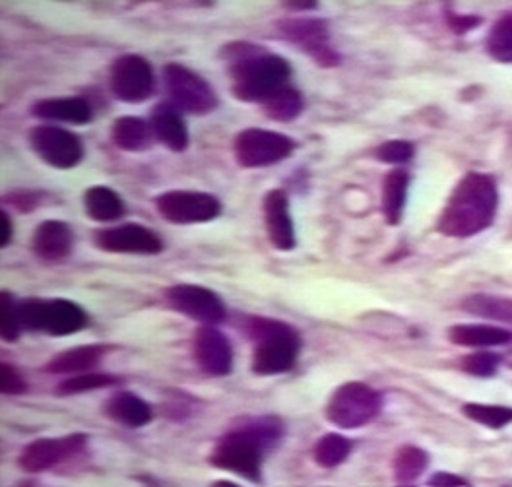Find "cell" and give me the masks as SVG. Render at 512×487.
I'll list each match as a JSON object with an SVG mask.
<instances>
[{"label": "cell", "instance_id": "12", "mask_svg": "<svg viewBox=\"0 0 512 487\" xmlns=\"http://www.w3.org/2000/svg\"><path fill=\"white\" fill-rule=\"evenodd\" d=\"M280 33L301 47L317 65L322 68H334L340 65V55L328 43V26L317 18H293L282 20L278 24Z\"/></svg>", "mask_w": 512, "mask_h": 487}, {"label": "cell", "instance_id": "11", "mask_svg": "<svg viewBox=\"0 0 512 487\" xmlns=\"http://www.w3.org/2000/svg\"><path fill=\"white\" fill-rule=\"evenodd\" d=\"M109 84L123 103H142L154 94V70L144 57L125 55L111 65Z\"/></svg>", "mask_w": 512, "mask_h": 487}, {"label": "cell", "instance_id": "6", "mask_svg": "<svg viewBox=\"0 0 512 487\" xmlns=\"http://www.w3.org/2000/svg\"><path fill=\"white\" fill-rule=\"evenodd\" d=\"M381 412V394L365 383H346L334 390L326 404V420L342 429H357Z\"/></svg>", "mask_w": 512, "mask_h": 487}, {"label": "cell", "instance_id": "33", "mask_svg": "<svg viewBox=\"0 0 512 487\" xmlns=\"http://www.w3.org/2000/svg\"><path fill=\"white\" fill-rule=\"evenodd\" d=\"M117 383H119V379L113 375L86 373V375H74L70 379H64L63 383L57 387V392L61 396H70V394H82V392H90V390L113 387Z\"/></svg>", "mask_w": 512, "mask_h": 487}, {"label": "cell", "instance_id": "5", "mask_svg": "<svg viewBox=\"0 0 512 487\" xmlns=\"http://www.w3.org/2000/svg\"><path fill=\"white\" fill-rule=\"evenodd\" d=\"M20 323L30 332L68 336L88 325L86 311L70 299H26L18 303Z\"/></svg>", "mask_w": 512, "mask_h": 487}, {"label": "cell", "instance_id": "18", "mask_svg": "<svg viewBox=\"0 0 512 487\" xmlns=\"http://www.w3.org/2000/svg\"><path fill=\"white\" fill-rule=\"evenodd\" d=\"M150 127L154 136L171 152H185L189 148V129L181 117V111L169 101L158 103L150 113Z\"/></svg>", "mask_w": 512, "mask_h": 487}, {"label": "cell", "instance_id": "34", "mask_svg": "<svg viewBox=\"0 0 512 487\" xmlns=\"http://www.w3.org/2000/svg\"><path fill=\"white\" fill-rule=\"evenodd\" d=\"M22 323L18 313V303L14 295L8 292L0 293V332L4 342H16L22 334Z\"/></svg>", "mask_w": 512, "mask_h": 487}, {"label": "cell", "instance_id": "16", "mask_svg": "<svg viewBox=\"0 0 512 487\" xmlns=\"http://www.w3.org/2000/svg\"><path fill=\"white\" fill-rule=\"evenodd\" d=\"M194 358L204 373L229 375L233 369V348L229 338L216 326L202 325L194 336Z\"/></svg>", "mask_w": 512, "mask_h": 487}, {"label": "cell", "instance_id": "31", "mask_svg": "<svg viewBox=\"0 0 512 487\" xmlns=\"http://www.w3.org/2000/svg\"><path fill=\"white\" fill-rule=\"evenodd\" d=\"M485 49L495 61L512 65V14L495 22V26L487 33Z\"/></svg>", "mask_w": 512, "mask_h": 487}, {"label": "cell", "instance_id": "43", "mask_svg": "<svg viewBox=\"0 0 512 487\" xmlns=\"http://www.w3.org/2000/svg\"><path fill=\"white\" fill-rule=\"evenodd\" d=\"M212 487H239L237 484H233V482H227V480H218V482H214V486Z\"/></svg>", "mask_w": 512, "mask_h": 487}, {"label": "cell", "instance_id": "2", "mask_svg": "<svg viewBox=\"0 0 512 487\" xmlns=\"http://www.w3.org/2000/svg\"><path fill=\"white\" fill-rule=\"evenodd\" d=\"M497 208V181L487 173H468L454 187L439 216L437 229L454 239L474 237L495 222Z\"/></svg>", "mask_w": 512, "mask_h": 487}, {"label": "cell", "instance_id": "3", "mask_svg": "<svg viewBox=\"0 0 512 487\" xmlns=\"http://www.w3.org/2000/svg\"><path fill=\"white\" fill-rule=\"evenodd\" d=\"M284 435V425L278 418H253L241 427L225 433L216 443L210 462L216 468L239 474L251 482L260 480L264 451Z\"/></svg>", "mask_w": 512, "mask_h": 487}, {"label": "cell", "instance_id": "23", "mask_svg": "<svg viewBox=\"0 0 512 487\" xmlns=\"http://www.w3.org/2000/svg\"><path fill=\"white\" fill-rule=\"evenodd\" d=\"M452 344L468 348H493L503 346L512 340V332L489 325H456L448 330Z\"/></svg>", "mask_w": 512, "mask_h": 487}, {"label": "cell", "instance_id": "30", "mask_svg": "<svg viewBox=\"0 0 512 487\" xmlns=\"http://www.w3.org/2000/svg\"><path fill=\"white\" fill-rule=\"evenodd\" d=\"M350 451H352V445L344 435L328 433L317 441L313 456L322 468H336L350 456Z\"/></svg>", "mask_w": 512, "mask_h": 487}, {"label": "cell", "instance_id": "40", "mask_svg": "<svg viewBox=\"0 0 512 487\" xmlns=\"http://www.w3.org/2000/svg\"><path fill=\"white\" fill-rule=\"evenodd\" d=\"M429 487H470L462 478H458V476H452V474H447V472H441V474H437V476H433L431 478V482H429Z\"/></svg>", "mask_w": 512, "mask_h": 487}, {"label": "cell", "instance_id": "41", "mask_svg": "<svg viewBox=\"0 0 512 487\" xmlns=\"http://www.w3.org/2000/svg\"><path fill=\"white\" fill-rule=\"evenodd\" d=\"M12 241V220L6 212H0V245L6 247Z\"/></svg>", "mask_w": 512, "mask_h": 487}, {"label": "cell", "instance_id": "29", "mask_svg": "<svg viewBox=\"0 0 512 487\" xmlns=\"http://www.w3.org/2000/svg\"><path fill=\"white\" fill-rule=\"evenodd\" d=\"M427 464H429V458L425 451L412 447V445L402 447L394 456V476H396L398 484H402V486L414 484L425 472Z\"/></svg>", "mask_w": 512, "mask_h": 487}, {"label": "cell", "instance_id": "24", "mask_svg": "<svg viewBox=\"0 0 512 487\" xmlns=\"http://www.w3.org/2000/svg\"><path fill=\"white\" fill-rule=\"evenodd\" d=\"M105 352V346H76L51 359L45 365V371L53 375H78L96 367L99 359L105 356Z\"/></svg>", "mask_w": 512, "mask_h": 487}, {"label": "cell", "instance_id": "7", "mask_svg": "<svg viewBox=\"0 0 512 487\" xmlns=\"http://www.w3.org/2000/svg\"><path fill=\"white\" fill-rule=\"evenodd\" d=\"M163 84L169 103L189 115H208L218 107L214 88L187 66L169 63L163 66Z\"/></svg>", "mask_w": 512, "mask_h": 487}, {"label": "cell", "instance_id": "1", "mask_svg": "<svg viewBox=\"0 0 512 487\" xmlns=\"http://www.w3.org/2000/svg\"><path fill=\"white\" fill-rule=\"evenodd\" d=\"M222 57L231 78V94L245 103L262 105L266 99L286 88L291 76V65L284 57H278L255 43H229L224 47Z\"/></svg>", "mask_w": 512, "mask_h": 487}, {"label": "cell", "instance_id": "17", "mask_svg": "<svg viewBox=\"0 0 512 487\" xmlns=\"http://www.w3.org/2000/svg\"><path fill=\"white\" fill-rule=\"evenodd\" d=\"M264 208V226L270 243L278 251H293L295 249V229L289 216L288 195L282 189L268 191L262 202Z\"/></svg>", "mask_w": 512, "mask_h": 487}, {"label": "cell", "instance_id": "8", "mask_svg": "<svg viewBox=\"0 0 512 487\" xmlns=\"http://www.w3.org/2000/svg\"><path fill=\"white\" fill-rule=\"evenodd\" d=\"M297 148L286 134L266 129H245L235 136V160L245 169H260L284 162Z\"/></svg>", "mask_w": 512, "mask_h": 487}, {"label": "cell", "instance_id": "28", "mask_svg": "<svg viewBox=\"0 0 512 487\" xmlns=\"http://www.w3.org/2000/svg\"><path fill=\"white\" fill-rule=\"evenodd\" d=\"M303 107H305L303 96L289 86L282 88L280 92H276L272 98H268L262 103L266 117L272 121H278V123L295 121L301 115Z\"/></svg>", "mask_w": 512, "mask_h": 487}, {"label": "cell", "instance_id": "20", "mask_svg": "<svg viewBox=\"0 0 512 487\" xmlns=\"http://www.w3.org/2000/svg\"><path fill=\"white\" fill-rule=\"evenodd\" d=\"M33 117L45 121H61L70 125H86L92 121L94 111L84 98H49L37 101L32 107Z\"/></svg>", "mask_w": 512, "mask_h": 487}, {"label": "cell", "instance_id": "10", "mask_svg": "<svg viewBox=\"0 0 512 487\" xmlns=\"http://www.w3.org/2000/svg\"><path fill=\"white\" fill-rule=\"evenodd\" d=\"M28 138L35 156L51 167L72 169L84 160L82 140L70 130L39 125L30 130Z\"/></svg>", "mask_w": 512, "mask_h": 487}, {"label": "cell", "instance_id": "37", "mask_svg": "<svg viewBox=\"0 0 512 487\" xmlns=\"http://www.w3.org/2000/svg\"><path fill=\"white\" fill-rule=\"evenodd\" d=\"M0 389L6 396H18L28 390L24 377L8 363L0 365Z\"/></svg>", "mask_w": 512, "mask_h": 487}, {"label": "cell", "instance_id": "39", "mask_svg": "<svg viewBox=\"0 0 512 487\" xmlns=\"http://www.w3.org/2000/svg\"><path fill=\"white\" fill-rule=\"evenodd\" d=\"M447 20L448 26L456 33L470 32L472 28L480 26V18H476V16H454V14H450Z\"/></svg>", "mask_w": 512, "mask_h": 487}, {"label": "cell", "instance_id": "36", "mask_svg": "<svg viewBox=\"0 0 512 487\" xmlns=\"http://www.w3.org/2000/svg\"><path fill=\"white\" fill-rule=\"evenodd\" d=\"M501 365V358L493 352H474L460 361V367L474 377H493Z\"/></svg>", "mask_w": 512, "mask_h": 487}, {"label": "cell", "instance_id": "4", "mask_svg": "<svg viewBox=\"0 0 512 487\" xmlns=\"http://www.w3.org/2000/svg\"><path fill=\"white\" fill-rule=\"evenodd\" d=\"M245 328L255 342L253 371L256 375H280L295 365L301 350V336L293 326L255 317Z\"/></svg>", "mask_w": 512, "mask_h": 487}, {"label": "cell", "instance_id": "9", "mask_svg": "<svg viewBox=\"0 0 512 487\" xmlns=\"http://www.w3.org/2000/svg\"><path fill=\"white\" fill-rule=\"evenodd\" d=\"M156 208L163 220L177 226L206 224L222 214V202L200 191H167L156 198Z\"/></svg>", "mask_w": 512, "mask_h": 487}, {"label": "cell", "instance_id": "19", "mask_svg": "<svg viewBox=\"0 0 512 487\" xmlns=\"http://www.w3.org/2000/svg\"><path fill=\"white\" fill-rule=\"evenodd\" d=\"M72 243L74 233L61 220H45L33 231L32 249L39 259L49 262L66 259L72 253Z\"/></svg>", "mask_w": 512, "mask_h": 487}, {"label": "cell", "instance_id": "27", "mask_svg": "<svg viewBox=\"0 0 512 487\" xmlns=\"http://www.w3.org/2000/svg\"><path fill=\"white\" fill-rule=\"evenodd\" d=\"M462 309L472 315H478L481 319L512 323V299L509 297L476 293L462 301Z\"/></svg>", "mask_w": 512, "mask_h": 487}, {"label": "cell", "instance_id": "32", "mask_svg": "<svg viewBox=\"0 0 512 487\" xmlns=\"http://www.w3.org/2000/svg\"><path fill=\"white\" fill-rule=\"evenodd\" d=\"M464 416L472 422L481 423L491 429H501L512 423V408L507 406H489V404H466L462 408Z\"/></svg>", "mask_w": 512, "mask_h": 487}, {"label": "cell", "instance_id": "22", "mask_svg": "<svg viewBox=\"0 0 512 487\" xmlns=\"http://www.w3.org/2000/svg\"><path fill=\"white\" fill-rule=\"evenodd\" d=\"M154 130L140 117H121L111 125V140L123 152H144L152 146Z\"/></svg>", "mask_w": 512, "mask_h": 487}, {"label": "cell", "instance_id": "21", "mask_svg": "<svg viewBox=\"0 0 512 487\" xmlns=\"http://www.w3.org/2000/svg\"><path fill=\"white\" fill-rule=\"evenodd\" d=\"M105 414L125 427H144L152 422V406L134 392H117L105 402Z\"/></svg>", "mask_w": 512, "mask_h": 487}, {"label": "cell", "instance_id": "38", "mask_svg": "<svg viewBox=\"0 0 512 487\" xmlns=\"http://www.w3.org/2000/svg\"><path fill=\"white\" fill-rule=\"evenodd\" d=\"M4 202L18 210L20 214H30L39 204H41V193H32V191H16L10 195L4 196Z\"/></svg>", "mask_w": 512, "mask_h": 487}, {"label": "cell", "instance_id": "14", "mask_svg": "<svg viewBox=\"0 0 512 487\" xmlns=\"http://www.w3.org/2000/svg\"><path fill=\"white\" fill-rule=\"evenodd\" d=\"M94 243L97 249L113 255H160L163 251L160 235L138 224L97 229Z\"/></svg>", "mask_w": 512, "mask_h": 487}, {"label": "cell", "instance_id": "26", "mask_svg": "<svg viewBox=\"0 0 512 487\" xmlns=\"http://www.w3.org/2000/svg\"><path fill=\"white\" fill-rule=\"evenodd\" d=\"M410 187V173L406 169H392L383 181V214L388 226H398L404 214Z\"/></svg>", "mask_w": 512, "mask_h": 487}, {"label": "cell", "instance_id": "25", "mask_svg": "<svg viewBox=\"0 0 512 487\" xmlns=\"http://www.w3.org/2000/svg\"><path fill=\"white\" fill-rule=\"evenodd\" d=\"M84 210L94 222L109 224L125 216V202L113 189L96 185L84 193Z\"/></svg>", "mask_w": 512, "mask_h": 487}, {"label": "cell", "instance_id": "35", "mask_svg": "<svg viewBox=\"0 0 512 487\" xmlns=\"http://www.w3.org/2000/svg\"><path fill=\"white\" fill-rule=\"evenodd\" d=\"M375 156L379 162L402 165L412 162V158L416 156V148L408 140H388L375 150Z\"/></svg>", "mask_w": 512, "mask_h": 487}, {"label": "cell", "instance_id": "42", "mask_svg": "<svg viewBox=\"0 0 512 487\" xmlns=\"http://www.w3.org/2000/svg\"><path fill=\"white\" fill-rule=\"evenodd\" d=\"M286 6L291 10H313L319 6V2H286Z\"/></svg>", "mask_w": 512, "mask_h": 487}, {"label": "cell", "instance_id": "13", "mask_svg": "<svg viewBox=\"0 0 512 487\" xmlns=\"http://www.w3.org/2000/svg\"><path fill=\"white\" fill-rule=\"evenodd\" d=\"M167 303L187 315L192 321H198L202 325L216 326L225 321L224 301L220 295L196 286V284H177L167 290Z\"/></svg>", "mask_w": 512, "mask_h": 487}, {"label": "cell", "instance_id": "15", "mask_svg": "<svg viewBox=\"0 0 512 487\" xmlns=\"http://www.w3.org/2000/svg\"><path fill=\"white\" fill-rule=\"evenodd\" d=\"M88 437L82 433L66 435L61 439H37L24 449L20 456V466L26 472H45L66 458L78 455L86 447Z\"/></svg>", "mask_w": 512, "mask_h": 487}]
</instances>
